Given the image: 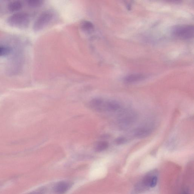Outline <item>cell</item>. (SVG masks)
<instances>
[{"label":"cell","instance_id":"cell-13","mask_svg":"<svg viewBox=\"0 0 194 194\" xmlns=\"http://www.w3.org/2000/svg\"><path fill=\"white\" fill-rule=\"evenodd\" d=\"M108 147V143L105 141L99 142L98 143L95 148V150L97 152H100L106 150Z\"/></svg>","mask_w":194,"mask_h":194},{"label":"cell","instance_id":"cell-11","mask_svg":"<svg viewBox=\"0 0 194 194\" xmlns=\"http://www.w3.org/2000/svg\"><path fill=\"white\" fill-rule=\"evenodd\" d=\"M23 7V4L19 1L11 2L8 6V9L10 12H16L20 10Z\"/></svg>","mask_w":194,"mask_h":194},{"label":"cell","instance_id":"cell-18","mask_svg":"<svg viewBox=\"0 0 194 194\" xmlns=\"http://www.w3.org/2000/svg\"><path fill=\"white\" fill-rule=\"evenodd\" d=\"M189 194L188 191V190H184L183 192H182L181 194Z\"/></svg>","mask_w":194,"mask_h":194},{"label":"cell","instance_id":"cell-2","mask_svg":"<svg viewBox=\"0 0 194 194\" xmlns=\"http://www.w3.org/2000/svg\"><path fill=\"white\" fill-rule=\"evenodd\" d=\"M158 180V177L154 173L149 174L137 185L135 188V193H140L149 188H154L156 186Z\"/></svg>","mask_w":194,"mask_h":194},{"label":"cell","instance_id":"cell-4","mask_svg":"<svg viewBox=\"0 0 194 194\" xmlns=\"http://www.w3.org/2000/svg\"><path fill=\"white\" fill-rule=\"evenodd\" d=\"M53 15L48 11H44L41 13L35 21L33 26V29L38 32L42 30L52 20Z\"/></svg>","mask_w":194,"mask_h":194},{"label":"cell","instance_id":"cell-9","mask_svg":"<svg viewBox=\"0 0 194 194\" xmlns=\"http://www.w3.org/2000/svg\"><path fill=\"white\" fill-rule=\"evenodd\" d=\"M121 105L118 102L115 100H110L105 101V110L109 112H116L121 108Z\"/></svg>","mask_w":194,"mask_h":194},{"label":"cell","instance_id":"cell-16","mask_svg":"<svg viewBox=\"0 0 194 194\" xmlns=\"http://www.w3.org/2000/svg\"><path fill=\"white\" fill-rule=\"evenodd\" d=\"M128 141L127 138L124 137H120L117 138L115 140V143L116 145H121L124 144Z\"/></svg>","mask_w":194,"mask_h":194},{"label":"cell","instance_id":"cell-15","mask_svg":"<svg viewBox=\"0 0 194 194\" xmlns=\"http://www.w3.org/2000/svg\"><path fill=\"white\" fill-rule=\"evenodd\" d=\"M11 51V48L9 47L0 45V57L7 56Z\"/></svg>","mask_w":194,"mask_h":194},{"label":"cell","instance_id":"cell-5","mask_svg":"<svg viewBox=\"0 0 194 194\" xmlns=\"http://www.w3.org/2000/svg\"><path fill=\"white\" fill-rule=\"evenodd\" d=\"M137 115L133 111H125L121 114L119 116L118 123L123 128L131 126L137 119Z\"/></svg>","mask_w":194,"mask_h":194},{"label":"cell","instance_id":"cell-1","mask_svg":"<svg viewBox=\"0 0 194 194\" xmlns=\"http://www.w3.org/2000/svg\"><path fill=\"white\" fill-rule=\"evenodd\" d=\"M7 22L13 27L24 28L27 27L29 25V16L26 13H16L8 18Z\"/></svg>","mask_w":194,"mask_h":194},{"label":"cell","instance_id":"cell-7","mask_svg":"<svg viewBox=\"0 0 194 194\" xmlns=\"http://www.w3.org/2000/svg\"><path fill=\"white\" fill-rule=\"evenodd\" d=\"M151 128L147 126L140 127L135 130L134 132V136L138 138H144L151 134Z\"/></svg>","mask_w":194,"mask_h":194},{"label":"cell","instance_id":"cell-12","mask_svg":"<svg viewBox=\"0 0 194 194\" xmlns=\"http://www.w3.org/2000/svg\"><path fill=\"white\" fill-rule=\"evenodd\" d=\"M81 27L82 31L84 32L90 33L93 32L94 30V26L91 22L84 21L81 23Z\"/></svg>","mask_w":194,"mask_h":194},{"label":"cell","instance_id":"cell-14","mask_svg":"<svg viewBox=\"0 0 194 194\" xmlns=\"http://www.w3.org/2000/svg\"><path fill=\"white\" fill-rule=\"evenodd\" d=\"M43 4V1L41 0H29L27 2L28 6L32 8L39 7Z\"/></svg>","mask_w":194,"mask_h":194},{"label":"cell","instance_id":"cell-17","mask_svg":"<svg viewBox=\"0 0 194 194\" xmlns=\"http://www.w3.org/2000/svg\"><path fill=\"white\" fill-rule=\"evenodd\" d=\"M46 191L44 187H41L27 194H44Z\"/></svg>","mask_w":194,"mask_h":194},{"label":"cell","instance_id":"cell-3","mask_svg":"<svg viewBox=\"0 0 194 194\" xmlns=\"http://www.w3.org/2000/svg\"><path fill=\"white\" fill-rule=\"evenodd\" d=\"M173 34L176 37L182 40H188L194 36V27L192 25H183L175 27L173 30Z\"/></svg>","mask_w":194,"mask_h":194},{"label":"cell","instance_id":"cell-6","mask_svg":"<svg viewBox=\"0 0 194 194\" xmlns=\"http://www.w3.org/2000/svg\"><path fill=\"white\" fill-rule=\"evenodd\" d=\"M72 185V183L68 181L58 182L55 185L54 191L57 194H64L71 188Z\"/></svg>","mask_w":194,"mask_h":194},{"label":"cell","instance_id":"cell-8","mask_svg":"<svg viewBox=\"0 0 194 194\" xmlns=\"http://www.w3.org/2000/svg\"><path fill=\"white\" fill-rule=\"evenodd\" d=\"M105 101L101 98L93 99L90 101V105L93 109L98 112L105 111L104 106Z\"/></svg>","mask_w":194,"mask_h":194},{"label":"cell","instance_id":"cell-10","mask_svg":"<svg viewBox=\"0 0 194 194\" xmlns=\"http://www.w3.org/2000/svg\"><path fill=\"white\" fill-rule=\"evenodd\" d=\"M145 78V76L141 74H133L125 77L124 81L126 83H133L143 81Z\"/></svg>","mask_w":194,"mask_h":194}]
</instances>
